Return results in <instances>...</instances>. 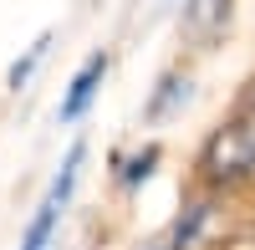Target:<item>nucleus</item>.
Here are the masks:
<instances>
[{
    "label": "nucleus",
    "instance_id": "1",
    "mask_svg": "<svg viewBox=\"0 0 255 250\" xmlns=\"http://www.w3.org/2000/svg\"><path fill=\"white\" fill-rule=\"evenodd\" d=\"M194 169H199V184H204V189H215V194L240 189V184L255 179V97H250L230 123H220V128L204 138Z\"/></svg>",
    "mask_w": 255,
    "mask_h": 250
},
{
    "label": "nucleus",
    "instance_id": "2",
    "mask_svg": "<svg viewBox=\"0 0 255 250\" xmlns=\"http://www.w3.org/2000/svg\"><path fill=\"white\" fill-rule=\"evenodd\" d=\"M82 158H87V143H72L67 158H61V169H56V179H51V189H46V199L36 204L26 235H20V250H51V240H56V220H61V210H67V199H72L77 179H82Z\"/></svg>",
    "mask_w": 255,
    "mask_h": 250
},
{
    "label": "nucleus",
    "instance_id": "3",
    "mask_svg": "<svg viewBox=\"0 0 255 250\" xmlns=\"http://www.w3.org/2000/svg\"><path fill=\"white\" fill-rule=\"evenodd\" d=\"M108 67H113V56H108V51H92V56L72 72L67 92H61V102H56V118H61V123H82V118H87L92 97L102 92V77H108Z\"/></svg>",
    "mask_w": 255,
    "mask_h": 250
},
{
    "label": "nucleus",
    "instance_id": "4",
    "mask_svg": "<svg viewBox=\"0 0 255 250\" xmlns=\"http://www.w3.org/2000/svg\"><path fill=\"white\" fill-rule=\"evenodd\" d=\"M189 92H194L189 72H163V77H158V87L148 92V102H143V118H148V123L174 118V113L184 108V102H189Z\"/></svg>",
    "mask_w": 255,
    "mask_h": 250
},
{
    "label": "nucleus",
    "instance_id": "5",
    "mask_svg": "<svg viewBox=\"0 0 255 250\" xmlns=\"http://www.w3.org/2000/svg\"><path fill=\"white\" fill-rule=\"evenodd\" d=\"M209 220H215V199H194V204H184V215L174 220V230H168V250H199L204 245V230H209Z\"/></svg>",
    "mask_w": 255,
    "mask_h": 250
},
{
    "label": "nucleus",
    "instance_id": "6",
    "mask_svg": "<svg viewBox=\"0 0 255 250\" xmlns=\"http://www.w3.org/2000/svg\"><path fill=\"white\" fill-rule=\"evenodd\" d=\"M230 26V0H184V31L199 41H215Z\"/></svg>",
    "mask_w": 255,
    "mask_h": 250
},
{
    "label": "nucleus",
    "instance_id": "7",
    "mask_svg": "<svg viewBox=\"0 0 255 250\" xmlns=\"http://www.w3.org/2000/svg\"><path fill=\"white\" fill-rule=\"evenodd\" d=\"M51 41H56L51 31H41L31 46H26V56H15V61H10V72H5V87H10V92H20V87L36 77V67H41V61H46V51H51Z\"/></svg>",
    "mask_w": 255,
    "mask_h": 250
},
{
    "label": "nucleus",
    "instance_id": "8",
    "mask_svg": "<svg viewBox=\"0 0 255 250\" xmlns=\"http://www.w3.org/2000/svg\"><path fill=\"white\" fill-rule=\"evenodd\" d=\"M158 158H163V148H158V143L138 148L128 163H118V184H123V189H138V184H148V179H153V169H158Z\"/></svg>",
    "mask_w": 255,
    "mask_h": 250
},
{
    "label": "nucleus",
    "instance_id": "9",
    "mask_svg": "<svg viewBox=\"0 0 255 250\" xmlns=\"http://www.w3.org/2000/svg\"><path fill=\"white\" fill-rule=\"evenodd\" d=\"M153 250H168V245H163V240H158V245H153Z\"/></svg>",
    "mask_w": 255,
    "mask_h": 250
},
{
    "label": "nucleus",
    "instance_id": "10",
    "mask_svg": "<svg viewBox=\"0 0 255 250\" xmlns=\"http://www.w3.org/2000/svg\"><path fill=\"white\" fill-rule=\"evenodd\" d=\"M250 97H255V92H250Z\"/></svg>",
    "mask_w": 255,
    "mask_h": 250
}]
</instances>
